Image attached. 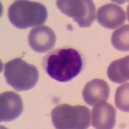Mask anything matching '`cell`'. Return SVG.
Wrapping results in <instances>:
<instances>
[{"instance_id": "obj_1", "label": "cell", "mask_w": 129, "mask_h": 129, "mask_svg": "<svg viewBox=\"0 0 129 129\" xmlns=\"http://www.w3.org/2000/svg\"><path fill=\"white\" fill-rule=\"evenodd\" d=\"M43 67L51 78L59 82H67L76 77L83 67L81 54L72 48H60L44 57Z\"/></svg>"}, {"instance_id": "obj_2", "label": "cell", "mask_w": 129, "mask_h": 129, "mask_svg": "<svg viewBox=\"0 0 129 129\" xmlns=\"http://www.w3.org/2000/svg\"><path fill=\"white\" fill-rule=\"evenodd\" d=\"M10 22L19 29L40 26L47 21L48 11L44 5L39 2L18 0L9 8Z\"/></svg>"}, {"instance_id": "obj_3", "label": "cell", "mask_w": 129, "mask_h": 129, "mask_svg": "<svg viewBox=\"0 0 129 129\" xmlns=\"http://www.w3.org/2000/svg\"><path fill=\"white\" fill-rule=\"evenodd\" d=\"M4 76L6 81L16 91L29 90L36 85L39 79L38 70L33 64L21 58L5 63Z\"/></svg>"}, {"instance_id": "obj_4", "label": "cell", "mask_w": 129, "mask_h": 129, "mask_svg": "<svg viewBox=\"0 0 129 129\" xmlns=\"http://www.w3.org/2000/svg\"><path fill=\"white\" fill-rule=\"evenodd\" d=\"M51 119L57 129L88 128L90 125V111L83 105H59L52 110Z\"/></svg>"}, {"instance_id": "obj_5", "label": "cell", "mask_w": 129, "mask_h": 129, "mask_svg": "<svg viewBox=\"0 0 129 129\" xmlns=\"http://www.w3.org/2000/svg\"><path fill=\"white\" fill-rule=\"evenodd\" d=\"M56 5L81 28H88L95 19V6L90 0H58Z\"/></svg>"}, {"instance_id": "obj_6", "label": "cell", "mask_w": 129, "mask_h": 129, "mask_svg": "<svg viewBox=\"0 0 129 129\" xmlns=\"http://www.w3.org/2000/svg\"><path fill=\"white\" fill-rule=\"evenodd\" d=\"M56 41L55 32L46 25L32 29L28 35V44L34 51L44 53L52 49Z\"/></svg>"}, {"instance_id": "obj_7", "label": "cell", "mask_w": 129, "mask_h": 129, "mask_svg": "<svg viewBox=\"0 0 129 129\" xmlns=\"http://www.w3.org/2000/svg\"><path fill=\"white\" fill-rule=\"evenodd\" d=\"M23 104L19 94L14 92H5L0 95V121H12L21 116Z\"/></svg>"}, {"instance_id": "obj_8", "label": "cell", "mask_w": 129, "mask_h": 129, "mask_svg": "<svg viewBox=\"0 0 129 129\" xmlns=\"http://www.w3.org/2000/svg\"><path fill=\"white\" fill-rule=\"evenodd\" d=\"M126 14L121 7L114 3L106 4L98 10L97 21L100 25L114 30L125 23Z\"/></svg>"}, {"instance_id": "obj_9", "label": "cell", "mask_w": 129, "mask_h": 129, "mask_svg": "<svg viewBox=\"0 0 129 129\" xmlns=\"http://www.w3.org/2000/svg\"><path fill=\"white\" fill-rule=\"evenodd\" d=\"M116 109L107 101L98 103L92 110V125L95 128H113L116 125Z\"/></svg>"}, {"instance_id": "obj_10", "label": "cell", "mask_w": 129, "mask_h": 129, "mask_svg": "<svg viewBox=\"0 0 129 129\" xmlns=\"http://www.w3.org/2000/svg\"><path fill=\"white\" fill-rule=\"evenodd\" d=\"M110 95V87L105 81L94 79L85 85L82 91L85 102L90 106H94L101 101H106Z\"/></svg>"}, {"instance_id": "obj_11", "label": "cell", "mask_w": 129, "mask_h": 129, "mask_svg": "<svg viewBox=\"0 0 129 129\" xmlns=\"http://www.w3.org/2000/svg\"><path fill=\"white\" fill-rule=\"evenodd\" d=\"M129 56L112 62L107 69V76L114 83L121 84L129 79Z\"/></svg>"}, {"instance_id": "obj_12", "label": "cell", "mask_w": 129, "mask_h": 129, "mask_svg": "<svg viewBox=\"0 0 129 129\" xmlns=\"http://www.w3.org/2000/svg\"><path fill=\"white\" fill-rule=\"evenodd\" d=\"M129 25H126L113 32L111 42L116 50L122 52L129 50Z\"/></svg>"}, {"instance_id": "obj_13", "label": "cell", "mask_w": 129, "mask_h": 129, "mask_svg": "<svg viewBox=\"0 0 129 129\" xmlns=\"http://www.w3.org/2000/svg\"><path fill=\"white\" fill-rule=\"evenodd\" d=\"M128 83L117 88L115 95V105L117 109L125 112H129Z\"/></svg>"}]
</instances>
